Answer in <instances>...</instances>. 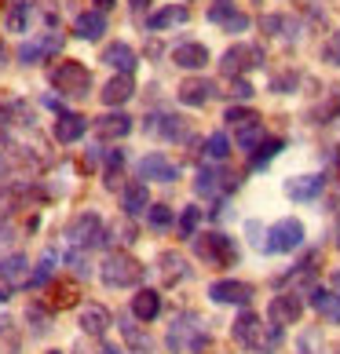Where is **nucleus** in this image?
I'll use <instances>...</instances> for the list:
<instances>
[{"label": "nucleus", "mask_w": 340, "mask_h": 354, "mask_svg": "<svg viewBox=\"0 0 340 354\" xmlns=\"http://www.w3.org/2000/svg\"><path fill=\"white\" fill-rule=\"evenodd\" d=\"M136 95V81H132V73H117L107 81V88L99 91V99L107 102V106H125L128 99Z\"/></svg>", "instance_id": "23"}, {"label": "nucleus", "mask_w": 340, "mask_h": 354, "mask_svg": "<svg viewBox=\"0 0 340 354\" xmlns=\"http://www.w3.org/2000/svg\"><path fill=\"white\" fill-rule=\"evenodd\" d=\"M0 281L8 288H26L30 285V259L22 252H11V256H0Z\"/></svg>", "instance_id": "16"}, {"label": "nucleus", "mask_w": 340, "mask_h": 354, "mask_svg": "<svg viewBox=\"0 0 340 354\" xmlns=\"http://www.w3.org/2000/svg\"><path fill=\"white\" fill-rule=\"evenodd\" d=\"M143 263L132 252H110L107 259L99 263V281L107 288H136L143 281Z\"/></svg>", "instance_id": "4"}, {"label": "nucleus", "mask_w": 340, "mask_h": 354, "mask_svg": "<svg viewBox=\"0 0 340 354\" xmlns=\"http://www.w3.org/2000/svg\"><path fill=\"white\" fill-rule=\"evenodd\" d=\"M322 190H325V176H296L285 183V194L293 201H315Z\"/></svg>", "instance_id": "29"}, {"label": "nucleus", "mask_w": 340, "mask_h": 354, "mask_svg": "<svg viewBox=\"0 0 340 354\" xmlns=\"http://www.w3.org/2000/svg\"><path fill=\"white\" fill-rule=\"evenodd\" d=\"M282 347V329L278 325H267L264 336H260V344H256V354H274Z\"/></svg>", "instance_id": "44"}, {"label": "nucleus", "mask_w": 340, "mask_h": 354, "mask_svg": "<svg viewBox=\"0 0 340 354\" xmlns=\"http://www.w3.org/2000/svg\"><path fill=\"white\" fill-rule=\"evenodd\" d=\"M8 299H11V288H8L4 281H0V304H8Z\"/></svg>", "instance_id": "52"}, {"label": "nucleus", "mask_w": 340, "mask_h": 354, "mask_svg": "<svg viewBox=\"0 0 340 354\" xmlns=\"http://www.w3.org/2000/svg\"><path fill=\"white\" fill-rule=\"evenodd\" d=\"M48 81L66 99H88V91H91V73H88L84 62H77V59L55 62V66L48 70Z\"/></svg>", "instance_id": "3"}, {"label": "nucleus", "mask_w": 340, "mask_h": 354, "mask_svg": "<svg viewBox=\"0 0 340 354\" xmlns=\"http://www.w3.org/2000/svg\"><path fill=\"white\" fill-rule=\"evenodd\" d=\"M99 354H128V351H121V347H110V344H107V347H99Z\"/></svg>", "instance_id": "53"}, {"label": "nucleus", "mask_w": 340, "mask_h": 354, "mask_svg": "<svg viewBox=\"0 0 340 354\" xmlns=\"http://www.w3.org/2000/svg\"><path fill=\"white\" fill-rule=\"evenodd\" d=\"M77 325H81L84 336H107V329L114 325V314L102 307V304H88V307H81V318H77Z\"/></svg>", "instance_id": "19"}, {"label": "nucleus", "mask_w": 340, "mask_h": 354, "mask_svg": "<svg viewBox=\"0 0 340 354\" xmlns=\"http://www.w3.org/2000/svg\"><path fill=\"white\" fill-rule=\"evenodd\" d=\"M176 99L183 106H205L208 99H216V84L205 81V77H190V81H183L176 88Z\"/></svg>", "instance_id": "17"}, {"label": "nucleus", "mask_w": 340, "mask_h": 354, "mask_svg": "<svg viewBox=\"0 0 340 354\" xmlns=\"http://www.w3.org/2000/svg\"><path fill=\"white\" fill-rule=\"evenodd\" d=\"M59 252H55V248H48V252L41 256V263H37V270L30 274V285H26V288H33V292H37V288H48L51 281H55V270H59Z\"/></svg>", "instance_id": "33"}, {"label": "nucleus", "mask_w": 340, "mask_h": 354, "mask_svg": "<svg viewBox=\"0 0 340 354\" xmlns=\"http://www.w3.org/2000/svg\"><path fill=\"white\" fill-rule=\"evenodd\" d=\"M102 66H110V70H117V73H132L136 70V51L128 48L125 41H114V44H107L102 48Z\"/></svg>", "instance_id": "27"}, {"label": "nucleus", "mask_w": 340, "mask_h": 354, "mask_svg": "<svg viewBox=\"0 0 340 354\" xmlns=\"http://www.w3.org/2000/svg\"><path fill=\"white\" fill-rule=\"evenodd\" d=\"M264 329H267V325L260 322V314L242 310L238 318H234V325H231V336H234V344H238V347L256 351V344H260V336H264Z\"/></svg>", "instance_id": "14"}, {"label": "nucleus", "mask_w": 340, "mask_h": 354, "mask_svg": "<svg viewBox=\"0 0 340 354\" xmlns=\"http://www.w3.org/2000/svg\"><path fill=\"white\" fill-rule=\"evenodd\" d=\"M234 187H238V179H234L224 165H202L198 179H194V194L205 201H224Z\"/></svg>", "instance_id": "7"}, {"label": "nucleus", "mask_w": 340, "mask_h": 354, "mask_svg": "<svg viewBox=\"0 0 340 354\" xmlns=\"http://www.w3.org/2000/svg\"><path fill=\"white\" fill-rule=\"evenodd\" d=\"M340 121V88H330L325 99L311 110V124H337Z\"/></svg>", "instance_id": "35"}, {"label": "nucleus", "mask_w": 340, "mask_h": 354, "mask_svg": "<svg viewBox=\"0 0 340 354\" xmlns=\"http://www.w3.org/2000/svg\"><path fill=\"white\" fill-rule=\"evenodd\" d=\"M307 296H311L307 304L315 307V310L322 314L325 322H330V325H340V292H333V288H322V285H315Z\"/></svg>", "instance_id": "25"}, {"label": "nucleus", "mask_w": 340, "mask_h": 354, "mask_svg": "<svg viewBox=\"0 0 340 354\" xmlns=\"http://www.w3.org/2000/svg\"><path fill=\"white\" fill-rule=\"evenodd\" d=\"M285 150V139H267L264 142V147H260L253 157H249V168H253V172H260V168H267L271 161H274V157H278Z\"/></svg>", "instance_id": "40"}, {"label": "nucleus", "mask_w": 340, "mask_h": 354, "mask_svg": "<svg viewBox=\"0 0 340 354\" xmlns=\"http://www.w3.org/2000/svg\"><path fill=\"white\" fill-rule=\"evenodd\" d=\"M300 84V73L296 70H285L278 77H271V91H278V95H289V91H296Z\"/></svg>", "instance_id": "45"}, {"label": "nucleus", "mask_w": 340, "mask_h": 354, "mask_svg": "<svg viewBox=\"0 0 340 354\" xmlns=\"http://www.w3.org/2000/svg\"><path fill=\"white\" fill-rule=\"evenodd\" d=\"M48 354H62V351H48Z\"/></svg>", "instance_id": "58"}, {"label": "nucleus", "mask_w": 340, "mask_h": 354, "mask_svg": "<svg viewBox=\"0 0 340 354\" xmlns=\"http://www.w3.org/2000/svg\"><path fill=\"white\" fill-rule=\"evenodd\" d=\"M187 19H190L187 4H165V8L154 11V15H147V30L150 33H161V30H172V26H183Z\"/></svg>", "instance_id": "24"}, {"label": "nucleus", "mask_w": 340, "mask_h": 354, "mask_svg": "<svg viewBox=\"0 0 340 354\" xmlns=\"http://www.w3.org/2000/svg\"><path fill=\"white\" fill-rule=\"evenodd\" d=\"M121 208H125V216H143L150 208V190H147V183L143 179H132V183H125V190H121Z\"/></svg>", "instance_id": "26"}, {"label": "nucleus", "mask_w": 340, "mask_h": 354, "mask_svg": "<svg viewBox=\"0 0 340 354\" xmlns=\"http://www.w3.org/2000/svg\"><path fill=\"white\" fill-rule=\"evenodd\" d=\"M77 299H81V288H77V281H55L51 285V310H66V307H73Z\"/></svg>", "instance_id": "38"}, {"label": "nucleus", "mask_w": 340, "mask_h": 354, "mask_svg": "<svg viewBox=\"0 0 340 354\" xmlns=\"http://www.w3.org/2000/svg\"><path fill=\"white\" fill-rule=\"evenodd\" d=\"M194 256L213 270H227V267L238 263V245H234V238H227L224 230H205L194 238Z\"/></svg>", "instance_id": "2"}, {"label": "nucleus", "mask_w": 340, "mask_h": 354, "mask_svg": "<svg viewBox=\"0 0 340 354\" xmlns=\"http://www.w3.org/2000/svg\"><path fill=\"white\" fill-rule=\"evenodd\" d=\"M205 15H208V22H216V26H227L234 15H238V4H234V0H213Z\"/></svg>", "instance_id": "42"}, {"label": "nucleus", "mask_w": 340, "mask_h": 354, "mask_svg": "<svg viewBox=\"0 0 340 354\" xmlns=\"http://www.w3.org/2000/svg\"><path fill=\"white\" fill-rule=\"evenodd\" d=\"M158 270H161L165 285H179V281L190 278V267H187V259H183L179 252H161L158 256Z\"/></svg>", "instance_id": "31"}, {"label": "nucleus", "mask_w": 340, "mask_h": 354, "mask_svg": "<svg viewBox=\"0 0 340 354\" xmlns=\"http://www.w3.org/2000/svg\"><path fill=\"white\" fill-rule=\"evenodd\" d=\"M296 354H322V333L319 329H304V333H300Z\"/></svg>", "instance_id": "43"}, {"label": "nucleus", "mask_w": 340, "mask_h": 354, "mask_svg": "<svg viewBox=\"0 0 340 354\" xmlns=\"http://www.w3.org/2000/svg\"><path fill=\"white\" fill-rule=\"evenodd\" d=\"M96 8H99V11H110V8H114V0H96Z\"/></svg>", "instance_id": "55"}, {"label": "nucleus", "mask_w": 340, "mask_h": 354, "mask_svg": "<svg viewBox=\"0 0 340 354\" xmlns=\"http://www.w3.org/2000/svg\"><path fill=\"white\" fill-rule=\"evenodd\" d=\"M333 245L340 248V216H337V227H333Z\"/></svg>", "instance_id": "56"}, {"label": "nucleus", "mask_w": 340, "mask_h": 354, "mask_svg": "<svg viewBox=\"0 0 340 354\" xmlns=\"http://www.w3.org/2000/svg\"><path fill=\"white\" fill-rule=\"evenodd\" d=\"M102 33H107V11L88 8L73 19V37H81V41H99Z\"/></svg>", "instance_id": "21"}, {"label": "nucleus", "mask_w": 340, "mask_h": 354, "mask_svg": "<svg viewBox=\"0 0 340 354\" xmlns=\"http://www.w3.org/2000/svg\"><path fill=\"white\" fill-rule=\"evenodd\" d=\"M84 132H88V117L70 113V110L55 113V124H51V136H55V142H77Z\"/></svg>", "instance_id": "18"}, {"label": "nucleus", "mask_w": 340, "mask_h": 354, "mask_svg": "<svg viewBox=\"0 0 340 354\" xmlns=\"http://www.w3.org/2000/svg\"><path fill=\"white\" fill-rule=\"evenodd\" d=\"M234 142H238V150H242V153H249V157H253V153L267 142V128H264V121H249V124L234 128Z\"/></svg>", "instance_id": "30"}, {"label": "nucleus", "mask_w": 340, "mask_h": 354, "mask_svg": "<svg viewBox=\"0 0 340 354\" xmlns=\"http://www.w3.org/2000/svg\"><path fill=\"white\" fill-rule=\"evenodd\" d=\"M117 329L125 336V351L128 354H154V339L147 329H139V325L128 318V314H117Z\"/></svg>", "instance_id": "15"}, {"label": "nucleus", "mask_w": 340, "mask_h": 354, "mask_svg": "<svg viewBox=\"0 0 340 354\" xmlns=\"http://www.w3.org/2000/svg\"><path fill=\"white\" fill-rule=\"evenodd\" d=\"M66 263L73 267L77 278H84V274L91 270V267H88V248H70V252H66Z\"/></svg>", "instance_id": "48"}, {"label": "nucleus", "mask_w": 340, "mask_h": 354, "mask_svg": "<svg viewBox=\"0 0 340 354\" xmlns=\"http://www.w3.org/2000/svg\"><path fill=\"white\" fill-rule=\"evenodd\" d=\"M136 172L139 179H154V183H176L179 179V165H172L165 153H147V157H139V165H136Z\"/></svg>", "instance_id": "13"}, {"label": "nucleus", "mask_w": 340, "mask_h": 354, "mask_svg": "<svg viewBox=\"0 0 340 354\" xmlns=\"http://www.w3.org/2000/svg\"><path fill=\"white\" fill-rule=\"evenodd\" d=\"M208 344H213V336H208L205 322H202L194 310H183V314H176L172 325H168L165 347L172 351V354H202Z\"/></svg>", "instance_id": "1"}, {"label": "nucleus", "mask_w": 340, "mask_h": 354, "mask_svg": "<svg viewBox=\"0 0 340 354\" xmlns=\"http://www.w3.org/2000/svg\"><path fill=\"white\" fill-rule=\"evenodd\" d=\"M158 314H161V292L158 288H139V292L132 296V318L150 325Z\"/></svg>", "instance_id": "28"}, {"label": "nucleus", "mask_w": 340, "mask_h": 354, "mask_svg": "<svg viewBox=\"0 0 340 354\" xmlns=\"http://www.w3.org/2000/svg\"><path fill=\"white\" fill-rule=\"evenodd\" d=\"M26 329H30V336H48L51 333V307H44V304L26 307Z\"/></svg>", "instance_id": "37"}, {"label": "nucleus", "mask_w": 340, "mask_h": 354, "mask_svg": "<svg viewBox=\"0 0 340 354\" xmlns=\"http://www.w3.org/2000/svg\"><path fill=\"white\" fill-rule=\"evenodd\" d=\"M8 66V48H4V41H0V70Z\"/></svg>", "instance_id": "54"}, {"label": "nucleus", "mask_w": 340, "mask_h": 354, "mask_svg": "<svg viewBox=\"0 0 340 354\" xmlns=\"http://www.w3.org/2000/svg\"><path fill=\"white\" fill-rule=\"evenodd\" d=\"M224 30H227V33H245V30H249V15H245V11H238V15L224 26Z\"/></svg>", "instance_id": "50"}, {"label": "nucleus", "mask_w": 340, "mask_h": 354, "mask_svg": "<svg viewBox=\"0 0 340 354\" xmlns=\"http://www.w3.org/2000/svg\"><path fill=\"white\" fill-rule=\"evenodd\" d=\"M147 4H150V0H128V8H132V11H136V15H139V11H143V8H147Z\"/></svg>", "instance_id": "51"}, {"label": "nucleus", "mask_w": 340, "mask_h": 354, "mask_svg": "<svg viewBox=\"0 0 340 354\" xmlns=\"http://www.w3.org/2000/svg\"><path fill=\"white\" fill-rule=\"evenodd\" d=\"M147 223H150V230H168V227L176 223V208L150 205V208H147Z\"/></svg>", "instance_id": "41"}, {"label": "nucleus", "mask_w": 340, "mask_h": 354, "mask_svg": "<svg viewBox=\"0 0 340 354\" xmlns=\"http://www.w3.org/2000/svg\"><path fill=\"white\" fill-rule=\"evenodd\" d=\"M256 66H264V48L260 44H234V48H227L224 51V59H220V73L224 77H245L249 70H256Z\"/></svg>", "instance_id": "8"}, {"label": "nucleus", "mask_w": 340, "mask_h": 354, "mask_svg": "<svg viewBox=\"0 0 340 354\" xmlns=\"http://www.w3.org/2000/svg\"><path fill=\"white\" fill-rule=\"evenodd\" d=\"M300 245H304V223L293 219V216H285V219H278V223H271L267 234H264V252H274V256L296 252Z\"/></svg>", "instance_id": "6"}, {"label": "nucleus", "mask_w": 340, "mask_h": 354, "mask_svg": "<svg viewBox=\"0 0 340 354\" xmlns=\"http://www.w3.org/2000/svg\"><path fill=\"white\" fill-rule=\"evenodd\" d=\"M30 19H33L30 0H11L8 11H4V30L8 33H30Z\"/></svg>", "instance_id": "32"}, {"label": "nucleus", "mask_w": 340, "mask_h": 354, "mask_svg": "<svg viewBox=\"0 0 340 354\" xmlns=\"http://www.w3.org/2000/svg\"><path fill=\"white\" fill-rule=\"evenodd\" d=\"M322 62H330V66L340 70V30L330 33V41L322 44Z\"/></svg>", "instance_id": "47"}, {"label": "nucleus", "mask_w": 340, "mask_h": 354, "mask_svg": "<svg viewBox=\"0 0 340 354\" xmlns=\"http://www.w3.org/2000/svg\"><path fill=\"white\" fill-rule=\"evenodd\" d=\"M147 132H158L168 142H190V124L176 113H150L147 117Z\"/></svg>", "instance_id": "12"}, {"label": "nucleus", "mask_w": 340, "mask_h": 354, "mask_svg": "<svg viewBox=\"0 0 340 354\" xmlns=\"http://www.w3.org/2000/svg\"><path fill=\"white\" fill-rule=\"evenodd\" d=\"M62 44H66V37H62L59 30H48V33H37L33 41H22L15 55H19L22 66H37V62H44V59H51V55H59Z\"/></svg>", "instance_id": "9"}, {"label": "nucleus", "mask_w": 340, "mask_h": 354, "mask_svg": "<svg viewBox=\"0 0 340 354\" xmlns=\"http://www.w3.org/2000/svg\"><path fill=\"white\" fill-rule=\"evenodd\" d=\"M256 95V88L245 81V77H238V81H234V88H231V99H238V102H249Z\"/></svg>", "instance_id": "49"}, {"label": "nucleus", "mask_w": 340, "mask_h": 354, "mask_svg": "<svg viewBox=\"0 0 340 354\" xmlns=\"http://www.w3.org/2000/svg\"><path fill=\"white\" fill-rule=\"evenodd\" d=\"M172 62L179 70H205V62H208V48L202 44V41H183V44H176L172 48Z\"/></svg>", "instance_id": "20"}, {"label": "nucleus", "mask_w": 340, "mask_h": 354, "mask_svg": "<svg viewBox=\"0 0 340 354\" xmlns=\"http://www.w3.org/2000/svg\"><path fill=\"white\" fill-rule=\"evenodd\" d=\"M66 245L70 248H96V245H107V227L96 212H77L66 223Z\"/></svg>", "instance_id": "5"}, {"label": "nucleus", "mask_w": 340, "mask_h": 354, "mask_svg": "<svg viewBox=\"0 0 340 354\" xmlns=\"http://www.w3.org/2000/svg\"><path fill=\"white\" fill-rule=\"evenodd\" d=\"M260 30L267 37H285V41H296L300 37V22L293 15H264L260 19Z\"/></svg>", "instance_id": "34"}, {"label": "nucleus", "mask_w": 340, "mask_h": 354, "mask_svg": "<svg viewBox=\"0 0 340 354\" xmlns=\"http://www.w3.org/2000/svg\"><path fill=\"white\" fill-rule=\"evenodd\" d=\"M4 176H8V157L0 153V179H4Z\"/></svg>", "instance_id": "57"}, {"label": "nucleus", "mask_w": 340, "mask_h": 354, "mask_svg": "<svg viewBox=\"0 0 340 354\" xmlns=\"http://www.w3.org/2000/svg\"><path fill=\"white\" fill-rule=\"evenodd\" d=\"M208 299L213 304H234V307H249L253 304V285L238 278H220L208 285Z\"/></svg>", "instance_id": "11"}, {"label": "nucleus", "mask_w": 340, "mask_h": 354, "mask_svg": "<svg viewBox=\"0 0 340 354\" xmlns=\"http://www.w3.org/2000/svg\"><path fill=\"white\" fill-rule=\"evenodd\" d=\"M91 128H96V136H99L102 142H117V139H125L128 132H132V117L117 110V113H107V117H99V121L91 124Z\"/></svg>", "instance_id": "22"}, {"label": "nucleus", "mask_w": 340, "mask_h": 354, "mask_svg": "<svg viewBox=\"0 0 340 354\" xmlns=\"http://www.w3.org/2000/svg\"><path fill=\"white\" fill-rule=\"evenodd\" d=\"M231 157V139L224 132H213L205 139V165H224Z\"/></svg>", "instance_id": "39"}, {"label": "nucleus", "mask_w": 340, "mask_h": 354, "mask_svg": "<svg viewBox=\"0 0 340 354\" xmlns=\"http://www.w3.org/2000/svg\"><path fill=\"white\" fill-rule=\"evenodd\" d=\"M202 219H205V212H202V208H198V205H187V208L179 212V219H176V234H179L183 241H194V238H198V227H202Z\"/></svg>", "instance_id": "36"}, {"label": "nucleus", "mask_w": 340, "mask_h": 354, "mask_svg": "<svg viewBox=\"0 0 340 354\" xmlns=\"http://www.w3.org/2000/svg\"><path fill=\"white\" fill-rule=\"evenodd\" d=\"M224 121H227L231 128H242V124H249V121H260V113L249 110V106H231V110L224 113Z\"/></svg>", "instance_id": "46"}, {"label": "nucleus", "mask_w": 340, "mask_h": 354, "mask_svg": "<svg viewBox=\"0 0 340 354\" xmlns=\"http://www.w3.org/2000/svg\"><path fill=\"white\" fill-rule=\"evenodd\" d=\"M304 296L300 292H278V296H271V304H267V322L271 325H278V329H285V325H296L300 322V314H304Z\"/></svg>", "instance_id": "10"}]
</instances>
